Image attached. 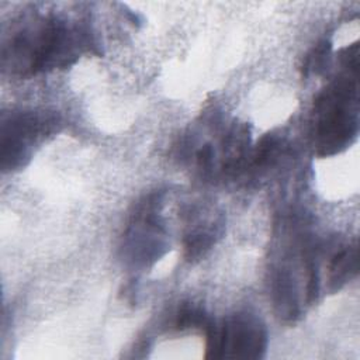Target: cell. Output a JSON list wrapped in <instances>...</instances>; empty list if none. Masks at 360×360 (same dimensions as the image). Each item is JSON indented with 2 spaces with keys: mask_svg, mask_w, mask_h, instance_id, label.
<instances>
[{
  "mask_svg": "<svg viewBox=\"0 0 360 360\" xmlns=\"http://www.w3.org/2000/svg\"><path fill=\"white\" fill-rule=\"evenodd\" d=\"M93 45L84 27H68L58 17L42 20L39 25L20 31L11 41V65L20 72L38 73L72 65L84 48Z\"/></svg>",
  "mask_w": 360,
  "mask_h": 360,
  "instance_id": "obj_1",
  "label": "cell"
},
{
  "mask_svg": "<svg viewBox=\"0 0 360 360\" xmlns=\"http://www.w3.org/2000/svg\"><path fill=\"white\" fill-rule=\"evenodd\" d=\"M316 148L322 156L345 149L357 134L356 73L336 79L315 100Z\"/></svg>",
  "mask_w": 360,
  "mask_h": 360,
  "instance_id": "obj_2",
  "label": "cell"
},
{
  "mask_svg": "<svg viewBox=\"0 0 360 360\" xmlns=\"http://www.w3.org/2000/svg\"><path fill=\"white\" fill-rule=\"evenodd\" d=\"M204 330L207 359H260L267 347L264 326L249 314L233 315L219 325L210 319Z\"/></svg>",
  "mask_w": 360,
  "mask_h": 360,
  "instance_id": "obj_3",
  "label": "cell"
},
{
  "mask_svg": "<svg viewBox=\"0 0 360 360\" xmlns=\"http://www.w3.org/2000/svg\"><path fill=\"white\" fill-rule=\"evenodd\" d=\"M56 120L32 111L13 112L1 122V167L13 170L30 159V148L53 129Z\"/></svg>",
  "mask_w": 360,
  "mask_h": 360,
  "instance_id": "obj_4",
  "label": "cell"
},
{
  "mask_svg": "<svg viewBox=\"0 0 360 360\" xmlns=\"http://www.w3.org/2000/svg\"><path fill=\"white\" fill-rule=\"evenodd\" d=\"M357 271V248L347 246L336 252L329 264V284L332 290L340 288Z\"/></svg>",
  "mask_w": 360,
  "mask_h": 360,
  "instance_id": "obj_5",
  "label": "cell"
},
{
  "mask_svg": "<svg viewBox=\"0 0 360 360\" xmlns=\"http://www.w3.org/2000/svg\"><path fill=\"white\" fill-rule=\"evenodd\" d=\"M330 46H332L330 42L325 39L312 48V51L307 55L304 65H302V73L305 76L309 73L318 75L322 70H325V68L328 65L329 53H330Z\"/></svg>",
  "mask_w": 360,
  "mask_h": 360,
  "instance_id": "obj_6",
  "label": "cell"
},
{
  "mask_svg": "<svg viewBox=\"0 0 360 360\" xmlns=\"http://www.w3.org/2000/svg\"><path fill=\"white\" fill-rule=\"evenodd\" d=\"M214 243V235L210 231H195L186 238L184 250L188 260L201 257Z\"/></svg>",
  "mask_w": 360,
  "mask_h": 360,
  "instance_id": "obj_7",
  "label": "cell"
},
{
  "mask_svg": "<svg viewBox=\"0 0 360 360\" xmlns=\"http://www.w3.org/2000/svg\"><path fill=\"white\" fill-rule=\"evenodd\" d=\"M210 322V318L201 308L193 305H183L176 316L174 326L179 330H184L188 328H205Z\"/></svg>",
  "mask_w": 360,
  "mask_h": 360,
  "instance_id": "obj_8",
  "label": "cell"
},
{
  "mask_svg": "<svg viewBox=\"0 0 360 360\" xmlns=\"http://www.w3.org/2000/svg\"><path fill=\"white\" fill-rule=\"evenodd\" d=\"M212 158H214V150L210 145H204L198 149L197 152V162L198 166L204 170H208L212 166Z\"/></svg>",
  "mask_w": 360,
  "mask_h": 360,
  "instance_id": "obj_9",
  "label": "cell"
}]
</instances>
